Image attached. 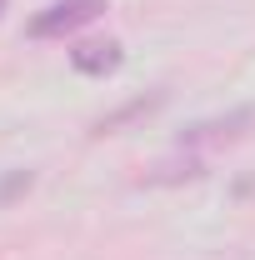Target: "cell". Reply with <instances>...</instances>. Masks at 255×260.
Instances as JSON below:
<instances>
[{"label": "cell", "mask_w": 255, "mask_h": 260, "mask_svg": "<svg viewBox=\"0 0 255 260\" xmlns=\"http://www.w3.org/2000/svg\"><path fill=\"white\" fill-rule=\"evenodd\" d=\"M70 65H75L80 75H105V70H115V65H120V45H115V40L80 45V50H70Z\"/></svg>", "instance_id": "3957f363"}, {"label": "cell", "mask_w": 255, "mask_h": 260, "mask_svg": "<svg viewBox=\"0 0 255 260\" xmlns=\"http://www.w3.org/2000/svg\"><path fill=\"white\" fill-rule=\"evenodd\" d=\"M100 15H105V0H55V5H45L40 15H30L25 35H30V40H60V35L80 30V25H90Z\"/></svg>", "instance_id": "6da1fadb"}, {"label": "cell", "mask_w": 255, "mask_h": 260, "mask_svg": "<svg viewBox=\"0 0 255 260\" xmlns=\"http://www.w3.org/2000/svg\"><path fill=\"white\" fill-rule=\"evenodd\" d=\"M5 5H10V0H0V10H5Z\"/></svg>", "instance_id": "277c9868"}, {"label": "cell", "mask_w": 255, "mask_h": 260, "mask_svg": "<svg viewBox=\"0 0 255 260\" xmlns=\"http://www.w3.org/2000/svg\"><path fill=\"white\" fill-rule=\"evenodd\" d=\"M255 120V110H235V115H225V120H200V125H190L185 135H180V150L185 145H225V140H240L245 135V125Z\"/></svg>", "instance_id": "7a4b0ae2"}]
</instances>
